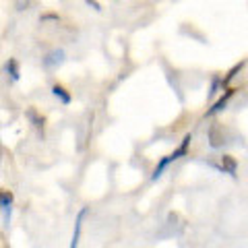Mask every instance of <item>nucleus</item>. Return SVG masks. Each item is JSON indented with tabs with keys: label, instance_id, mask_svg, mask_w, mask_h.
Instances as JSON below:
<instances>
[{
	"label": "nucleus",
	"instance_id": "nucleus-8",
	"mask_svg": "<svg viewBox=\"0 0 248 248\" xmlns=\"http://www.w3.org/2000/svg\"><path fill=\"white\" fill-rule=\"evenodd\" d=\"M27 118L33 122V126H35L37 130H44V118L33 110V108H29V110H27Z\"/></svg>",
	"mask_w": 248,
	"mask_h": 248
},
{
	"label": "nucleus",
	"instance_id": "nucleus-3",
	"mask_svg": "<svg viewBox=\"0 0 248 248\" xmlns=\"http://www.w3.org/2000/svg\"><path fill=\"white\" fill-rule=\"evenodd\" d=\"M87 207H81V211L77 213V219H75V230H73V238H71V246L68 248H77L79 246V238H81V230H83V219L87 217Z\"/></svg>",
	"mask_w": 248,
	"mask_h": 248
},
{
	"label": "nucleus",
	"instance_id": "nucleus-1",
	"mask_svg": "<svg viewBox=\"0 0 248 248\" xmlns=\"http://www.w3.org/2000/svg\"><path fill=\"white\" fill-rule=\"evenodd\" d=\"M188 145H190V135H186V137H184V141H182V145L178 147V149H176L174 153L166 155V157L157 164V168H155V172H153V176H151V180H157V178H159L161 174H164V170H166L170 164H172V161H176L178 157H180V155H184V153H186V149H188Z\"/></svg>",
	"mask_w": 248,
	"mask_h": 248
},
{
	"label": "nucleus",
	"instance_id": "nucleus-9",
	"mask_svg": "<svg viewBox=\"0 0 248 248\" xmlns=\"http://www.w3.org/2000/svg\"><path fill=\"white\" fill-rule=\"evenodd\" d=\"M228 97H230V91L226 93V97H223V99H219V102H217V104H215V106L211 108V110H209V114H215V112H219V110H221V108H223V106H226V99H228Z\"/></svg>",
	"mask_w": 248,
	"mask_h": 248
},
{
	"label": "nucleus",
	"instance_id": "nucleus-7",
	"mask_svg": "<svg viewBox=\"0 0 248 248\" xmlns=\"http://www.w3.org/2000/svg\"><path fill=\"white\" fill-rule=\"evenodd\" d=\"M221 168L226 170L228 174L236 176V159L234 157H230V155H223V157H221Z\"/></svg>",
	"mask_w": 248,
	"mask_h": 248
},
{
	"label": "nucleus",
	"instance_id": "nucleus-4",
	"mask_svg": "<svg viewBox=\"0 0 248 248\" xmlns=\"http://www.w3.org/2000/svg\"><path fill=\"white\" fill-rule=\"evenodd\" d=\"M62 60H64V52H62V50H54V52H50L48 56L44 58V66L46 68H54V66L62 64Z\"/></svg>",
	"mask_w": 248,
	"mask_h": 248
},
{
	"label": "nucleus",
	"instance_id": "nucleus-6",
	"mask_svg": "<svg viewBox=\"0 0 248 248\" xmlns=\"http://www.w3.org/2000/svg\"><path fill=\"white\" fill-rule=\"evenodd\" d=\"M52 95H54V97H58L64 106L71 104V93H68L64 87H62V85H54V87H52Z\"/></svg>",
	"mask_w": 248,
	"mask_h": 248
},
{
	"label": "nucleus",
	"instance_id": "nucleus-10",
	"mask_svg": "<svg viewBox=\"0 0 248 248\" xmlns=\"http://www.w3.org/2000/svg\"><path fill=\"white\" fill-rule=\"evenodd\" d=\"M87 4H89V6H93V9H95V11H99V4H97V2H91V0H89Z\"/></svg>",
	"mask_w": 248,
	"mask_h": 248
},
{
	"label": "nucleus",
	"instance_id": "nucleus-2",
	"mask_svg": "<svg viewBox=\"0 0 248 248\" xmlns=\"http://www.w3.org/2000/svg\"><path fill=\"white\" fill-rule=\"evenodd\" d=\"M13 192L6 190V188H0V211H2V217H4V226H9L11 221V213H13Z\"/></svg>",
	"mask_w": 248,
	"mask_h": 248
},
{
	"label": "nucleus",
	"instance_id": "nucleus-5",
	"mask_svg": "<svg viewBox=\"0 0 248 248\" xmlns=\"http://www.w3.org/2000/svg\"><path fill=\"white\" fill-rule=\"evenodd\" d=\"M6 73H9V77H11V81L13 83H17L19 79H21V68H19V62L15 60V58H9L6 60Z\"/></svg>",
	"mask_w": 248,
	"mask_h": 248
}]
</instances>
